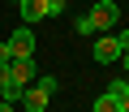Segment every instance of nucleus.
<instances>
[{
    "label": "nucleus",
    "instance_id": "13",
    "mask_svg": "<svg viewBox=\"0 0 129 112\" xmlns=\"http://www.w3.org/2000/svg\"><path fill=\"white\" fill-rule=\"evenodd\" d=\"M9 82V65H0V86H5Z\"/></svg>",
    "mask_w": 129,
    "mask_h": 112
},
{
    "label": "nucleus",
    "instance_id": "8",
    "mask_svg": "<svg viewBox=\"0 0 129 112\" xmlns=\"http://www.w3.org/2000/svg\"><path fill=\"white\" fill-rule=\"evenodd\" d=\"M90 112H120V103L103 91V95H95V108H90Z\"/></svg>",
    "mask_w": 129,
    "mask_h": 112
},
{
    "label": "nucleus",
    "instance_id": "14",
    "mask_svg": "<svg viewBox=\"0 0 129 112\" xmlns=\"http://www.w3.org/2000/svg\"><path fill=\"white\" fill-rule=\"evenodd\" d=\"M120 65H125V82H129V52H125V56H120Z\"/></svg>",
    "mask_w": 129,
    "mask_h": 112
},
{
    "label": "nucleus",
    "instance_id": "12",
    "mask_svg": "<svg viewBox=\"0 0 129 112\" xmlns=\"http://www.w3.org/2000/svg\"><path fill=\"white\" fill-rule=\"evenodd\" d=\"M13 61V52H9V43H0V65H9Z\"/></svg>",
    "mask_w": 129,
    "mask_h": 112
},
{
    "label": "nucleus",
    "instance_id": "9",
    "mask_svg": "<svg viewBox=\"0 0 129 112\" xmlns=\"http://www.w3.org/2000/svg\"><path fill=\"white\" fill-rule=\"evenodd\" d=\"M73 30H78V39H95V35H99L90 17H78V22H73Z\"/></svg>",
    "mask_w": 129,
    "mask_h": 112
},
{
    "label": "nucleus",
    "instance_id": "2",
    "mask_svg": "<svg viewBox=\"0 0 129 112\" xmlns=\"http://www.w3.org/2000/svg\"><path fill=\"white\" fill-rule=\"evenodd\" d=\"M17 9H22V22H43L64 13V0H17Z\"/></svg>",
    "mask_w": 129,
    "mask_h": 112
},
{
    "label": "nucleus",
    "instance_id": "15",
    "mask_svg": "<svg viewBox=\"0 0 129 112\" xmlns=\"http://www.w3.org/2000/svg\"><path fill=\"white\" fill-rule=\"evenodd\" d=\"M0 112H13V103H5V99H0Z\"/></svg>",
    "mask_w": 129,
    "mask_h": 112
},
{
    "label": "nucleus",
    "instance_id": "3",
    "mask_svg": "<svg viewBox=\"0 0 129 112\" xmlns=\"http://www.w3.org/2000/svg\"><path fill=\"white\" fill-rule=\"evenodd\" d=\"M86 17L95 22V30H99V35H103V30L112 35V26L120 22V5H116V0H95V9H90Z\"/></svg>",
    "mask_w": 129,
    "mask_h": 112
},
{
    "label": "nucleus",
    "instance_id": "4",
    "mask_svg": "<svg viewBox=\"0 0 129 112\" xmlns=\"http://www.w3.org/2000/svg\"><path fill=\"white\" fill-rule=\"evenodd\" d=\"M90 56L99 65H112V61H120V43H116V35H95V43H90Z\"/></svg>",
    "mask_w": 129,
    "mask_h": 112
},
{
    "label": "nucleus",
    "instance_id": "1",
    "mask_svg": "<svg viewBox=\"0 0 129 112\" xmlns=\"http://www.w3.org/2000/svg\"><path fill=\"white\" fill-rule=\"evenodd\" d=\"M52 91H56V73L35 78V82L26 86V95H22V108H26V112H43V108L52 103Z\"/></svg>",
    "mask_w": 129,
    "mask_h": 112
},
{
    "label": "nucleus",
    "instance_id": "16",
    "mask_svg": "<svg viewBox=\"0 0 129 112\" xmlns=\"http://www.w3.org/2000/svg\"><path fill=\"white\" fill-rule=\"evenodd\" d=\"M120 112H129V95H125V99H120Z\"/></svg>",
    "mask_w": 129,
    "mask_h": 112
},
{
    "label": "nucleus",
    "instance_id": "5",
    "mask_svg": "<svg viewBox=\"0 0 129 112\" xmlns=\"http://www.w3.org/2000/svg\"><path fill=\"white\" fill-rule=\"evenodd\" d=\"M9 78H13L17 86H30V82L39 78V69H35V56H13V61H9Z\"/></svg>",
    "mask_w": 129,
    "mask_h": 112
},
{
    "label": "nucleus",
    "instance_id": "7",
    "mask_svg": "<svg viewBox=\"0 0 129 112\" xmlns=\"http://www.w3.org/2000/svg\"><path fill=\"white\" fill-rule=\"evenodd\" d=\"M22 95H26V86H17V82H13V78H9V82H5V86H0V99H5V103H13V108H17V103H22Z\"/></svg>",
    "mask_w": 129,
    "mask_h": 112
},
{
    "label": "nucleus",
    "instance_id": "6",
    "mask_svg": "<svg viewBox=\"0 0 129 112\" xmlns=\"http://www.w3.org/2000/svg\"><path fill=\"white\" fill-rule=\"evenodd\" d=\"M9 52H13V56H35V30H30V26H17V30L9 35Z\"/></svg>",
    "mask_w": 129,
    "mask_h": 112
},
{
    "label": "nucleus",
    "instance_id": "10",
    "mask_svg": "<svg viewBox=\"0 0 129 112\" xmlns=\"http://www.w3.org/2000/svg\"><path fill=\"white\" fill-rule=\"evenodd\" d=\"M108 95H112V99H116V103H120V99H125V95H129V82H125V78H116V82H112V86H108Z\"/></svg>",
    "mask_w": 129,
    "mask_h": 112
},
{
    "label": "nucleus",
    "instance_id": "11",
    "mask_svg": "<svg viewBox=\"0 0 129 112\" xmlns=\"http://www.w3.org/2000/svg\"><path fill=\"white\" fill-rule=\"evenodd\" d=\"M116 43H120V56H125V52H129V26H125V30H116Z\"/></svg>",
    "mask_w": 129,
    "mask_h": 112
}]
</instances>
